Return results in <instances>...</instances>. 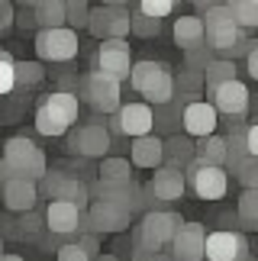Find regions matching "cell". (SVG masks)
Wrapping results in <instances>:
<instances>
[{
	"label": "cell",
	"mask_w": 258,
	"mask_h": 261,
	"mask_svg": "<svg viewBox=\"0 0 258 261\" xmlns=\"http://www.w3.org/2000/svg\"><path fill=\"white\" fill-rule=\"evenodd\" d=\"M13 23H16V7L10 4V0H0V36H4Z\"/></svg>",
	"instance_id": "cell-42"
},
{
	"label": "cell",
	"mask_w": 258,
	"mask_h": 261,
	"mask_svg": "<svg viewBox=\"0 0 258 261\" xmlns=\"http://www.w3.org/2000/svg\"><path fill=\"white\" fill-rule=\"evenodd\" d=\"M42 77H45L42 62H16V84L36 87V84H42Z\"/></svg>",
	"instance_id": "cell-32"
},
{
	"label": "cell",
	"mask_w": 258,
	"mask_h": 261,
	"mask_svg": "<svg viewBox=\"0 0 258 261\" xmlns=\"http://www.w3.org/2000/svg\"><path fill=\"white\" fill-rule=\"evenodd\" d=\"M194 139L187 136H168L165 139V168H174V171H184V168L194 165Z\"/></svg>",
	"instance_id": "cell-20"
},
{
	"label": "cell",
	"mask_w": 258,
	"mask_h": 261,
	"mask_svg": "<svg viewBox=\"0 0 258 261\" xmlns=\"http://www.w3.org/2000/svg\"><path fill=\"white\" fill-rule=\"evenodd\" d=\"M45 226L52 229L55 236H71V232H81L84 226V213L65 200H52L45 206Z\"/></svg>",
	"instance_id": "cell-16"
},
{
	"label": "cell",
	"mask_w": 258,
	"mask_h": 261,
	"mask_svg": "<svg viewBox=\"0 0 258 261\" xmlns=\"http://www.w3.org/2000/svg\"><path fill=\"white\" fill-rule=\"evenodd\" d=\"M184 171H174V168H158V171L152 174V180L145 184V194H152L158 203H171V200H181L184 197Z\"/></svg>",
	"instance_id": "cell-15"
},
{
	"label": "cell",
	"mask_w": 258,
	"mask_h": 261,
	"mask_svg": "<svg viewBox=\"0 0 258 261\" xmlns=\"http://www.w3.org/2000/svg\"><path fill=\"white\" fill-rule=\"evenodd\" d=\"M65 171H48L42 180H39V197H48V203L52 200H58V194H62V187H65Z\"/></svg>",
	"instance_id": "cell-35"
},
{
	"label": "cell",
	"mask_w": 258,
	"mask_h": 261,
	"mask_svg": "<svg viewBox=\"0 0 258 261\" xmlns=\"http://www.w3.org/2000/svg\"><path fill=\"white\" fill-rule=\"evenodd\" d=\"M139 13L148 16V19H155V23H162L165 16L174 13V4H171V0H142V4H139Z\"/></svg>",
	"instance_id": "cell-36"
},
{
	"label": "cell",
	"mask_w": 258,
	"mask_h": 261,
	"mask_svg": "<svg viewBox=\"0 0 258 261\" xmlns=\"http://www.w3.org/2000/svg\"><path fill=\"white\" fill-rule=\"evenodd\" d=\"M245 148H249L252 158H258V123L245 126Z\"/></svg>",
	"instance_id": "cell-44"
},
{
	"label": "cell",
	"mask_w": 258,
	"mask_h": 261,
	"mask_svg": "<svg viewBox=\"0 0 258 261\" xmlns=\"http://www.w3.org/2000/svg\"><path fill=\"white\" fill-rule=\"evenodd\" d=\"M184 219L171 213V210H152V213H145L139 219V232H136V248H148V252H158L162 255L168 245H171V239L177 236V229H181Z\"/></svg>",
	"instance_id": "cell-3"
},
{
	"label": "cell",
	"mask_w": 258,
	"mask_h": 261,
	"mask_svg": "<svg viewBox=\"0 0 258 261\" xmlns=\"http://www.w3.org/2000/svg\"><path fill=\"white\" fill-rule=\"evenodd\" d=\"M113 126H116L120 136L145 139V136H152V129H155V110L148 103H123L120 113L113 116Z\"/></svg>",
	"instance_id": "cell-12"
},
{
	"label": "cell",
	"mask_w": 258,
	"mask_h": 261,
	"mask_svg": "<svg viewBox=\"0 0 258 261\" xmlns=\"http://www.w3.org/2000/svg\"><path fill=\"white\" fill-rule=\"evenodd\" d=\"M129 223H133V213H126L123 206L116 203H107V200H94L91 206H87L84 213V226L91 229V232H123V229H129Z\"/></svg>",
	"instance_id": "cell-10"
},
{
	"label": "cell",
	"mask_w": 258,
	"mask_h": 261,
	"mask_svg": "<svg viewBox=\"0 0 258 261\" xmlns=\"http://www.w3.org/2000/svg\"><path fill=\"white\" fill-rule=\"evenodd\" d=\"M36 129H39V136H65L68 129H71V123H68L62 113H55V110L42 100L39 110H36Z\"/></svg>",
	"instance_id": "cell-23"
},
{
	"label": "cell",
	"mask_w": 258,
	"mask_h": 261,
	"mask_svg": "<svg viewBox=\"0 0 258 261\" xmlns=\"http://www.w3.org/2000/svg\"><path fill=\"white\" fill-rule=\"evenodd\" d=\"M120 87H123L120 81H113V77H107V74H100L94 68V71L84 77V100L97 110V113H104V116L113 113L116 116L120 107H123V90Z\"/></svg>",
	"instance_id": "cell-5"
},
{
	"label": "cell",
	"mask_w": 258,
	"mask_h": 261,
	"mask_svg": "<svg viewBox=\"0 0 258 261\" xmlns=\"http://www.w3.org/2000/svg\"><path fill=\"white\" fill-rule=\"evenodd\" d=\"M16 87V62L10 58L7 48H0V97H7Z\"/></svg>",
	"instance_id": "cell-33"
},
{
	"label": "cell",
	"mask_w": 258,
	"mask_h": 261,
	"mask_svg": "<svg viewBox=\"0 0 258 261\" xmlns=\"http://www.w3.org/2000/svg\"><path fill=\"white\" fill-rule=\"evenodd\" d=\"M236 180L245 187V190H258V158H245L239 165V171H236Z\"/></svg>",
	"instance_id": "cell-38"
},
{
	"label": "cell",
	"mask_w": 258,
	"mask_h": 261,
	"mask_svg": "<svg viewBox=\"0 0 258 261\" xmlns=\"http://www.w3.org/2000/svg\"><path fill=\"white\" fill-rule=\"evenodd\" d=\"M171 252V261H203L207 258V229L200 223H181L177 236L168 245Z\"/></svg>",
	"instance_id": "cell-11"
},
{
	"label": "cell",
	"mask_w": 258,
	"mask_h": 261,
	"mask_svg": "<svg viewBox=\"0 0 258 261\" xmlns=\"http://www.w3.org/2000/svg\"><path fill=\"white\" fill-rule=\"evenodd\" d=\"M33 13H36V26L39 29L68 26V4L65 0H39V4H33Z\"/></svg>",
	"instance_id": "cell-22"
},
{
	"label": "cell",
	"mask_w": 258,
	"mask_h": 261,
	"mask_svg": "<svg viewBox=\"0 0 258 261\" xmlns=\"http://www.w3.org/2000/svg\"><path fill=\"white\" fill-rule=\"evenodd\" d=\"M213 62H216V52H213V48H207V45L194 48V52H187V68H191V71H200V74H203Z\"/></svg>",
	"instance_id": "cell-39"
},
{
	"label": "cell",
	"mask_w": 258,
	"mask_h": 261,
	"mask_svg": "<svg viewBox=\"0 0 258 261\" xmlns=\"http://www.w3.org/2000/svg\"><path fill=\"white\" fill-rule=\"evenodd\" d=\"M113 7V16H110V39H123L126 42V36L133 33V26H129V13L120 7V4H110Z\"/></svg>",
	"instance_id": "cell-37"
},
{
	"label": "cell",
	"mask_w": 258,
	"mask_h": 261,
	"mask_svg": "<svg viewBox=\"0 0 258 261\" xmlns=\"http://www.w3.org/2000/svg\"><path fill=\"white\" fill-rule=\"evenodd\" d=\"M174 90H177V94H187V97H200V90H203V74H200V71H191V68H184L181 74H174Z\"/></svg>",
	"instance_id": "cell-31"
},
{
	"label": "cell",
	"mask_w": 258,
	"mask_h": 261,
	"mask_svg": "<svg viewBox=\"0 0 258 261\" xmlns=\"http://www.w3.org/2000/svg\"><path fill=\"white\" fill-rule=\"evenodd\" d=\"M10 180H13V171H10V165L4 162V158H0V190H4Z\"/></svg>",
	"instance_id": "cell-47"
},
{
	"label": "cell",
	"mask_w": 258,
	"mask_h": 261,
	"mask_svg": "<svg viewBox=\"0 0 258 261\" xmlns=\"http://www.w3.org/2000/svg\"><path fill=\"white\" fill-rule=\"evenodd\" d=\"M0 261H23V258H19V255H10V252H7L4 258H0Z\"/></svg>",
	"instance_id": "cell-49"
},
{
	"label": "cell",
	"mask_w": 258,
	"mask_h": 261,
	"mask_svg": "<svg viewBox=\"0 0 258 261\" xmlns=\"http://www.w3.org/2000/svg\"><path fill=\"white\" fill-rule=\"evenodd\" d=\"M229 10H233V19L239 29H245V33L258 29V0H233Z\"/></svg>",
	"instance_id": "cell-28"
},
{
	"label": "cell",
	"mask_w": 258,
	"mask_h": 261,
	"mask_svg": "<svg viewBox=\"0 0 258 261\" xmlns=\"http://www.w3.org/2000/svg\"><path fill=\"white\" fill-rule=\"evenodd\" d=\"M91 23V4H84V0H68V29H87Z\"/></svg>",
	"instance_id": "cell-34"
},
{
	"label": "cell",
	"mask_w": 258,
	"mask_h": 261,
	"mask_svg": "<svg viewBox=\"0 0 258 261\" xmlns=\"http://www.w3.org/2000/svg\"><path fill=\"white\" fill-rule=\"evenodd\" d=\"M110 145H113V136H110V129H107L104 123H84V126H78L71 139H68V148L78 155H84V158H100L110 152Z\"/></svg>",
	"instance_id": "cell-9"
},
{
	"label": "cell",
	"mask_w": 258,
	"mask_h": 261,
	"mask_svg": "<svg viewBox=\"0 0 258 261\" xmlns=\"http://www.w3.org/2000/svg\"><path fill=\"white\" fill-rule=\"evenodd\" d=\"M36 55L39 62H52V65H62V62H71L78 55V33L74 29H39L36 33Z\"/></svg>",
	"instance_id": "cell-4"
},
{
	"label": "cell",
	"mask_w": 258,
	"mask_h": 261,
	"mask_svg": "<svg viewBox=\"0 0 258 261\" xmlns=\"http://www.w3.org/2000/svg\"><path fill=\"white\" fill-rule=\"evenodd\" d=\"M129 180H133V165H129V158H104L100 184H129Z\"/></svg>",
	"instance_id": "cell-25"
},
{
	"label": "cell",
	"mask_w": 258,
	"mask_h": 261,
	"mask_svg": "<svg viewBox=\"0 0 258 261\" xmlns=\"http://www.w3.org/2000/svg\"><path fill=\"white\" fill-rule=\"evenodd\" d=\"M94 65L97 71L113 77V81H129V71H133V48L123 39H107V42L97 45V55H94Z\"/></svg>",
	"instance_id": "cell-6"
},
{
	"label": "cell",
	"mask_w": 258,
	"mask_h": 261,
	"mask_svg": "<svg viewBox=\"0 0 258 261\" xmlns=\"http://www.w3.org/2000/svg\"><path fill=\"white\" fill-rule=\"evenodd\" d=\"M194 162L213 165V168H226V155H229V145H226V136H207L194 142Z\"/></svg>",
	"instance_id": "cell-21"
},
{
	"label": "cell",
	"mask_w": 258,
	"mask_h": 261,
	"mask_svg": "<svg viewBox=\"0 0 258 261\" xmlns=\"http://www.w3.org/2000/svg\"><path fill=\"white\" fill-rule=\"evenodd\" d=\"M129 26H133V33H136V36H145V39L158 36V29H162V23H155V19L142 16L139 10H136V13H129Z\"/></svg>",
	"instance_id": "cell-40"
},
{
	"label": "cell",
	"mask_w": 258,
	"mask_h": 261,
	"mask_svg": "<svg viewBox=\"0 0 258 261\" xmlns=\"http://www.w3.org/2000/svg\"><path fill=\"white\" fill-rule=\"evenodd\" d=\"M174 45L181 48V52H194V48L207 45V29H203V19L200 16H181L174 19Z\"/></svg>",
	"instance_id": "cell-19"
},
{
	"label": "cell",
	"mask_w": 258,
	"mask_h": 261,
	"mask_svg": "<svg viewBox=\"0 0 258 261\" xmlns=\"http://www.w3.org/2000/svg\"><path fill=\"white\" fill-rule=\"evenodd\" d=\"M4 255H7V252H4V239H0V258H4Z\"/></svg>",
	"instance_id": "cell-51"
},
{
	"label": "cell",
	"mask_w": 258,
	"mask_h": 261,
	"mask_svg": "<svg viewBox=\"0 0 258 261\" xmlns=\"http://www.w3.org/2000/svg\"><path fill=\"white\" fill-rule=\"evenodd\" d=\"M229 81H236V65L226 62V58H216V62L203 71L207 90H216V87H223V84H229Z\"/></svg>",
	"instance_id": "cell-27"
},
{
	"label": "cell",
	"mask_w": 258,
	"mask_h": 261,
	"mask_svg": "<svg viewBox=\"0 0 258 261\" xmlns=\"http://www.w3.org/2000/svg\"><path fill=\"white\" fill-rule=\"evenodd\" d=\"M236 219H242V226L255 229L258 223V190H245L239 197V206H236Z\"/></svg>",
	"instance_id": "cell-30"
},
{
	"label": "cell",
	"mask_w": 258,
	"mask_h": 261,
	"mask_svg": "<svg viewBox=\"0 0 258 261\" xmlns=\"http://www.w3.org/2000/svg\"><path fill=\"white\" fill-rule=\"evenodd\" d=\"M197 10H200V19H203V29H207V48H213V52L229 55L249 36L245 29L236 26L229 4H197Z\"/></svg>",
	"instance_id": "cell-2"
},
{
	"label": "cell",
	"mask_w": 258,
	"mask_h": 261,
	"mask_svg": "<svg viewBox=\"0 0 258 261\" xmlns=\"http://www.w3.org/2000/svg\"><path fill=\"white\" fill-rule=\"evenodd\" d=\"M45 103L55 110V113H62L68 123H78V110H81V103H78V97L71 94V90H55V94H48L45 97Z\"/></svg>",
	"instance_id": "cell-26"
},
{
	"label": "cell",
	"mask_w": 258,
	"mask_h": 261,
	"mask_svg": "<svg viewBox=\"0 0 258 261\" xmlns=\"http://www.w3.org/2000/svg\"><path fill=\"white\" fill-rule=\"evenodd\" d=\"M207 261H249V239L236 229L207 232Z\"/></svg>",
	"instance_id": "cell-8"
},
{
	"label": "cell",
	"mask_w": 258,
	"mask_h": 261,
	"mask_svg": "<svg viewBox=\"0 0 258 261\" xmlns=\"http://www.w3.org/2000/svg\"><path fill=\"white\" fill-rule=\"evenodd\" d=\"M133 261H165V255L148 252V248H133Z\"/></svg>",
	"instance_id": "cell-46"
},
{
	"label": "cell",
	"mask_w": 258,
	"mask_h": 261,
	"mask_svg": "<svg viewBox=\"0 0 258 261\" xmlns=\"http://www.w3.org/2000/svg\"><path fill=\"white\" fill-rule=\"evenodd\" d=\"M78 245H81V252L91 258V261H97L100 258V245H97V236L94 232H84V236H78Z\"/></svg>",
	"instance_id": "cell-41"
},
{
	"label": "cell",
	"mask_w": 258,
	"mask_h": 261,
	"mask_svg": "<svg viewBox=\"0 0 258 261\" xmlns=\"http://www.w3.org/2000/svg\"><path fill=\"white\" fill-rule=\"evenodd\" d=\"M129 84H133V90L142 94V100L152 110L168 107L174 100V74L165 62H133Z\"/></svg>",
	"instance_id": "cell-1"
},
{
	"label": "cell",
	"mask_w": 258,
	"mask_h": 261,
	"mask_svg": "<svg viewBox=\"0 0 258 261\" xmlns=\"http://www.w3.org/2000/svg\"><path fill=\"white\" fill-rule=\"evenodd\" d=\"M210 103L216 113H223V116H229V119H242L245 113H249V87H245L239 77L229 84H223V87H216L210 90Z\"/></svg>",
	"instance_id": "cell-14"
},
{
	"label": "cell",
	"mask_w": 258,
	"mask_h": 261,
	"mask_svg": "<svg viewBox=\"0 0 258 261\" xmlns=\"http://www.w3.org/2000/svg\"><path fill=\"white\" fill-rule=\"evenodd\" d=\"M110 16H113V7H110V4L91 10V23H87V29H91L94 39H100V42H107V39H110Z\"/></svg>",
	"instance_id": "cell-29"
},
{
	"label": "cell",
	"mask_w": 258,
	"mask_h": 261,
	"mask_svg": "<svg viewBox=\"0 0 258 261\" xmlns=\"http://www.w3.org/2000/svg\"><path fill=\"white\" fill-rule=\"evenodd\" d=\"M97 261H120V258H116V255H100Z\"/></svg>",
	"instance_id": "cell-50"
},
{
	"label": "cell",
	"mask_w": 258,
	"mask_h": 261,
	"mask_svg": "<svg viewBox=\"0 0 258 261\" xmlns=\"http://www.w3.org/2000/svg\"><path fill=\"white\" fill-rule=\"evenodd\" d=\"M36 200H39V184H33V180L13 177L4 187V203H7V210H13V213H33Z\"/></svg>",
	"instance_id": "cell-18"
},
{
	"label": "cell",
	"mask_w": 258,
	"mask_h": 261,
	"mask_svg": "<svg viewBox=\"0 0 258 261\" xmlns=\"http://www.w3.org/2000/svg\"><path fill=\"white\" fill-rule=\"evenodd\" d=\"M58 200H65V203L78 206L81 213H87V206H91V187H87L81 177H65V187H62V194H58Z\"/></svg>",
	"instance_id": "cell-24"
},
{
	"label": "cell",
	"mask_w": 258,
	"mask_h": 261,
	"mask_svg": "<svg viewBox=\"0 0 258 261\" xmlns=\"http://www.w3.org/2000/svg\"><path fill=\"white\" fill-rule=\"evenodd\" d=\"M16 23L23 26V29H26V26H33V23H36V13H33V7H29V10H23V13H16Z\"/></svg>",
	"instance_id": "cell-48"
},
{
	"label": "cell",
	"mask_w": 258,
	"mask_h": 261,
	"mask_svg": "<svg viewBox=\"0 0 258 261\" xmlns=\"http://www.w3.org/2000/svg\"><path fill=\"white\" fill-rule=\"evenodd\" d=\"M181 126H184V136L187 139H207V136H216V126H220V113L213 110V103L207 100H194V103L184 107L181 113Z\"/></svg>",
	"instance_id": "cell-13"
},
{
	"label": "cell",
	"mask_w": 258,
	"mask_h": 261,
	"mask_svg": "<svg viewBox=\"0 0 258 261\" xmlns=\"http://www.w3.org/2000/svg\"><path fill=\"white\" fill-rule=\"evenodd\" d=\"M58 261H91V258L81 252V245H78V242H68V245L58 248Z\"/></svg>",
	"instance_id": "cell-43"
},
{
	"label": "cell",
	"mask_w": 258,
	"mask_h": 261,
	"mask_svg": "<svg viewBox=\"0 0 258 261\" xmlns=\"http://www.w3.org/2000/svg\"><path fill=\"white\" fill-rule=\"evenodd\" d=\"M245 71H249V77H255V81H258V39L252 42L249 55H245Z\"/></svg>",
	"instance_id": "cell-45"
},
{
	"label": "cell",
	"mask_w": 258,
	"mask_h": 261,
	"mask_svg": "<svg viewBox=\"0 0 258 261\" xmlns=\"http://www.w3.org/2000/svg\"><path fill=\"white\" fill-rule=\"evenodd\" d=\"M129 162L136 168H158L165 165V139L158 136H145V139H133V148H129Z\"/></svg>",
	"instance_id": "cell-17"
},
{
	"label": "cell",
	"mask_w": 258,
	"mask_h": 261,
	"mask_svg": "<svg viewBox=\"0 0 258 261\" xmlns=\"http://www.w3.org/2000/svg\"><path fill=\"white\" fill-rule=\"evenodd\" d=\"M184 180L191 184V190L200 200H223L226 190H229V174L223 168H213V165H203V162H194L191 174Z\"/></svg>",
	"instance_id": "cell-7"
},
{
	"label": "cell",
	"mask_w": 258,
	"mask_h": 261,
	"mask_svg": "<svg viewBox=\"0 0 258 261\" xmlns=\"http://www.w3.org/2000/svg\"><path fill=\"white\" fill-rule=\"evenodd\" d=\"M255 229H258V223H255Z\"/></svg>",
	"instance_id": "cell-52"
}]
</instances>
